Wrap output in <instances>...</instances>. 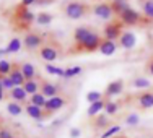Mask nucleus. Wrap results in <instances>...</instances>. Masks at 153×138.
Returning a JSON list of instances; mask_svg holds the SVG:
<instances>
[{
  "instance_id": "obj_37",
  "label": "nucleus",
  "mask_w": 153,
  "mask_h": 138,
  "mask_svg": "<svg viewBox=\"0 0 153 138\" xmlns=\"http://www.w3.org/2000/svg\"><path fill=\"white\" fill-rule=\"evenodd\" d=\"M0 138H16L8 128H0Z\"/></svg>"
},
{
  "instance_id": "obj_34",
  "label": "nucleus",
  "mask_w": 153,
  "mask_h": 138,
  "mask_svg": "<svg viewBox=\"0 0 153 138\" xmlns=\"http://www.w3.org/2000/svg\"><path fill=\"white\" fill-rule=\"evenodd\" d=\"M0 81H2V86H3V89H5L7 93H8L12 88H15L13 83H12V80L8 78V75H7V77H2V78H0Z\"/></svg>"
},
{
  "instance_id": "obj_32",
  "label": "nucleus",
  "mask_w": 153,
  "mask_h": 138,
  "mask_svg": "<svg viewBox=\"0 0 153 138\" xmlns=\"http://www.w3.org/2000/svg\"><path fill=\"white\" fill-rule=\"evenodd\" d=\"M46 72L51 75H59V77L64 78V68H59V67H54L51 63H46Z\"/></svg>"
},
{
  "instance_id": "obj_23",
  "label": "nucleus",
  "mask_w": 153,
  "mask_h": 138,
  "mask_svg": "<svg viewBox=\"0 0 153 138\" xmlns=\"http://www.w3.org/2000/svg\"><path fill=\"white\" fill-rule=\"evenodd\" d=\"M52 20H54V16L51 15V13H47V12H39L38 15H36V23L38 24H42V26H47V24H51L52 23Z\"/></svg>"
},
{
  "instance_id": "obj_17",
  "label": "nucleus",
  "mask_w": 153,
  "mask_h": 138,
  "mask_svg": "<svg viewBox=\"0 0 153 138\" xmlns=\"http://www.w3.org/2000/svg\"><path fill=\"white\" fill-rule=\"evenodd\" d=\"M116 49H117V42L108 41V39H103V41H101V44H100L98 52H101L103 55H112V54L116 52Z\"/></svg>"
},
{
  "instance_id": "obj_19",
  "label": "nucleus",
  "mask_w": 153,
  "mask_h": 138,
  "mask_svg": "<svg viewBox=\"0 0 153 138\" xmlns=\"http://www.w3.org/2000/svg\"><path fill=\"white\" fill-rule=\"evenodd\" d=\"M21 73H23L25 80H34L36 75H38V70H36V67L33 63H28V62H23L21 63Z\"/></svg>"
},
{
  "instance_id": "obj_43",
  "label": "nucleus",
  "mask_w": 153,
  "mask_h": 138,
  "mask_svg": "<svg viewBox=\"0 0 153 138\" xmlns=\"http://www.w3.org/2000/svg\"><path fill=\"white\" fill-rule=\"evenodd\" d=\"M117 138H124V137H117Z\"/></svg>"
},
{
  "instance_id": "obj_33",
  "label": "nucleus",
  "mask_w": 153,
  "mask_h": 138,
  "mask_svg": "<svg viewBox=\"0 0 153 138\" xmlns=\"http://www.w3.org/2000/svg\"><path fill=\"white\" fill-rule=\"evenodd\" d=\"M132 85L135 86V88H148V86H150V81H148L147 78H135L132 81Z\"/></svg>"
},
{
  "instance_id": "obj_28",
  "label": "nucleus",
  "mask_w": 153,
  "mask_h": 138,
  "mask_svg": "<svg viewBox=\"0 0 153 138\" xmlns=\"http://www.w3.org/2000/svg\"><path fill=\"white\" fill-rule=\"evenodd\" d=\"M103 97H104V94L100 93V91H90L88 94H86V101H88L90 104L98 103V101H101Z\"/></svg>"
},
{
  "instance_id": "obj_16",
  "label": "nucleus",
  "mask_w": 153,
  "mask_h": 138,
  "mask_svg": "<svg viewBox=\"0 0 153 138\" xmlns=\"http://www.w3.org/2000/svg\"><path fill=\"white\" fill-rule=\"evenodd\" d=\"M34 20H36V15H33L28 8H25V7H20V8H18V12H16V21H21V23H23V26L31 24Z\"/></svg>"
},
{
  "instance_id": "obj_15",
  "label": "nucleus",
  "mask_w": 153,
  "mask_h": 138,
  "mask_svg": "<svg viewBox=\"0 0 153 138\" xmlns=\"http://www.w3.org/2000/svg\"><path fill=\"white\" fill-rule=\"evenodd\" d=\"M117 44L121 46V47H124V49H132V47L137 44V38H135V34H134V32L124 31L122 34H121V38H119Z\"/></svg>"
},
{
  "instance_id": "obj_9",
  "label": "nucleus",
  "mask_w": 153,
  "mask_h": 138,
  "mask_svg": "<svg viewBox=\"0 0 153 138\" xmlns=\"http://www.w3.org/2000/svg\"><path fill=\"white\" fill-rule=\"evenodd\" d=\"M68 99H65L64 96H54V97H49V99L46 101V106H44V111L49 112V114H54L56 111H59L62 109L64 106H67Z\"/></svg>"
},
{
  "instance_id": "obj_13",
  "label": "nucleus",
  "mask_w": 153,
  "mask_h": 138,
  "mask_svg": "<svg viewBox=\"0 0 153 138\" xmlns=\"http://www.w3.org/2000/svg\"><path fill=\"white\" fill-rule=\"evenodd\" d=\"M8 78L12 80L13 86H23L25 85V77L21 73V63H12V70L8 73Z\"/></svg>"
},
{
  "instance_id": "obj_2",
  "label": "nucleus",
  "mask_w": 153,
  "mask_h": 138,
  "mask_svg": "<svg viewBox=\"0 0 153 138\" xmlns=\"http://www.w3.org/2000/svg\"><path fill=\"white\" fill-rule=\"evenodd\" d=\"M64 15L68 18V20H82V18L88 16L91 13V7L85 2H78V0H74V2L67 3V5L62 8Z\"/></svg>"
},
{
  "instance_id": "obj_24",
  "label": "nucleus",
  "mask_w": 153,
  "mask_h": 138,
  "mask_svg": "<svg viewBox=\"0 0 153 138\" xmlns=\"http://www.w3.org/2000/svg\"><path fill=\"white\" fill-rule=\"evenodd\" d=\"M21 47H23V41L18 39V38H13L12 41L8 42V46L5 47V50H7V54H15L21 49Z\"/></svg>"
},
{
  "instance_id": "obj_40",
  "label": "nucleus",
  "mask_w": 153,
  "mask_h": 138,
  "mask_svg": "<svg viewBox=\"0 0 153 138\" xmlns=\"http://www.w3.org/2000/svg\"><path fill=\"white\" fill-rule=\"evenodd\" d=\"M33 3H36V0H21L20 7H25V8H28V7L33 5Z\"/></svg>"
},
{
  "instance_id": "obj_10",
  "label": "nucleus",
  "mask_w": 153,
  "mask_h": 138,
  "mask_svg": "<svg viewBox=\"0 0 153 138\" xmlns=\"http://www.w3.org/2000/svg\"><path fill=\"white\" fill-rule=\"evenodd\" d=\"M39 57L49 63V62H54V60L59 59V50L52 44H42L39 47Z\"/></svg>"
},
{
  "instance_id": "obj_44",
  "label": "nucleus",
  "mask_w": 153,
  "mask_h": 138,
  "mask_svg": "<svg viewBox=\"0 0 153 138\" xmlns=\"http://www.w3.org/2000/svg\"><path fill=\"white\" fill-rule=\"evenodd\" d=\"M0 120H2V117H0Z\"/></svg>"
},
{
  "instance_id": "obj_29",
  "label": "nucleus",
  "mask_w": 153,
  "mask_h": 138,
  "mask_svg": "<svg viewBox=\"0 0 153 138\" xmlns=\"http://www.w3.org/2000/svg\"><path fill=\"white\" fill-rule=\"evenodd\" d=\"M126 7H127V3H124L122 0H114V2L111 3V8H112V12H114L116 16H117L119 13H121L122 10L126 8Z\"/></svg>"
},
{
  "instance_id": "obj_31",
  "label": "nucleus",
  "mask_w": 153,
  "mask_h": 138,
  "mask_svg": "<svg viewBox=\"0 0 153 138\" xmlns=\"http://www.w3.org/2000/svg\"><path fill=\"white\" fill-rule=\"evenodd\" d=\"M12 70V63L8 60H0V77H7Z\"/></svg>"
},
{
  "instance_id": "obj_36",
  "label": "nucleus",
  "mask_w": 153,
  "mask_h": 138,
  "mask_svg": "<svg viewBox=\"0 0 153 138\" xmlns=\"http://www.w3.org/2000/svg\"><path fill=\"white\" fill-rule=\"evenodd\" d=\"M138 120H140V119H138L137 114H129V115L126 117V122L129 123V125H137Z\"/></svg>"
},
{
  "instance_id": "obj_41",
  "label": "nucleus",
  "mask_w": 153,
  "mask_h": 138,
  "mask_svg": "<svg viewBox=\"0 0 153 138\" xmlns=\"http://www.w3.org/2000/svg\"><path fill=\"white\" fill-rule=\"evenodd\" d=\"M2 78V77H0ZM7 97V94H5V89H3V86H2V81H0V101H3Z\"/></svg>"
},
{
  "instance_id": "obj_8",
  "label": "nucleus",
  "mask_w": 153,
  "mask_h": 138,
  "mask_svg": "<svg viewBox=\"0 0 153 138\" xmlns=\"http://www.w3.org/2000/svg\"><path fill=\"white\" fill-rule=\"evenodd\" d=\"M91 13L96 15L98 18H103V20H109V18L114 16V12L111 8V3H106V2H101V3H96V5L91 7Z\"/></svg>"
},
{
  "instance_id": "obj_6",
  "label": "nucleus",
  "mask_w": 153,
  "mask_h": 138,
  "mask_svg": "<svg viewBox=\"0 0 153 138\" xmlns=\"http://www.w3.org/2000/svg\"><path fill=\"white\" fill-rule=\"evenodd\" d=\"M42 46V36L38 34V32L34 31H28L26 34H25V39H23V47L26 50H36L39 49V47Z\"/></svg>"
},
{
  "instance_id": "obj_38",
  "label": "nucleus",
  "mask_w": 153,
  "mask_h": 138,
  "mask_svg": "<svg viewBox=\"0 0 153 138\" xmlns=\"http://www.w3.org/2000/svg\"><path fill=\"white\" fill-rule=\"evenodd\" d=\"M145 70H147L148 73H150L152 77H153V57H152V59L147 62V65H145Z\"/></svg>"
},
{
  "instance_id": "obj_3",
  "label": "nucleus",
  "mask_w": 153,
  "mask_h": 138,
  "mask_svg": "<svg viewBox=\"0 0 153 138\" xmlns=\"http://www.w3.org/2000/svg\"><path fill=\"white\" fill-rule=\"evenodd\" d=\"M117 18L124 26H142V24H143V20H147L145 16H142L137 10H134L132 7H129V5L119 13Z\"/></svg>"
},
{
  "instance_id": "obj_12",
  "label": "nucleus",
  "mask_w": 153,
  "mask_h": 138,
  "mask_svg": "<svg viewBox=\"0 0 153 138\" xmlns=\"http://www.w3.org/2000/svg\"><path fill=\"white\" fill-rule=\"evenodd\" d=\"M7 97H10L12 101L20 103V104H28V94L23 89V86H15V88H12L7 93Z\"/></svg>"
},
{
  "instance_id": "obj_18",
  "label": "nucleus",
  "mask_w": 153,
  "mask_h": 138,
  "mask_svg": "<svg viewBox=\"0 0 153 138\" xmlns=\"http://www.w3.org/2000/svg\"><path fill=\"white\" fill-rule=\"evenodd\" d=\"M109 97H103L101 101H98V103H93V104H90V107H88V115L90 117H96L98 114H100V111H103L104 107H106V104L109 103Z\"/></svg>"
},
{
  "instance_id": "obj_25",
  "label": "nucleus",
  "mask_w": 153,
  "mask_h": 138,
  "mask_svg": "<svg viewBox=\"0 0 153 138\" xmlns=\"http://www.w3.org/2000/svg\"><path fill=\"white\" fill-rule=\"evenodd\" d=\"M7 111H8L10 115H20L25 109H23V104L15 103V101H10V103L7 104Z\"/></svg>"
},
{
  "instance_id": "obj_30",
  "label": "nucleus",
  "mask_w": 153,
  "mask_h": 138,
  "mask_svg": "<svg viewBox=\"0 0 153 138\" xmlns=\"http://www.w3.org/2000/svg\"><path fill=\"white\" fill-rule=\"evenodd\" d=\"M117 111H119V103H116V101H109L106 104V107H104V112L108 115H114Z\"/></svg>"
},
{
  "instance_id": "obj_7",
  "label": "nucleus",
  "mask_w": 153,
  "mask_h": 138,
  "mask_svg": "<svg viewBox=\"0 0 153 138\" xmlns=\"http://www.w3.org/2000/svg\"><path fill=\"white\" fill-rule=\"evenodd\" d=\"M134 106L138 111H145V109L153 107V93L152 91H143L137 96H134Z\"/></svg>"
},
{
  "instance_id": "obj_5",
  "label": "nucleus",
  "mask_w": 153,
  "mask_h": 138,
  "mask_svg": "<svg viewBox=\"0 0 153 138\" xmlns=\"http://www.w3.org/2000/svg\"><path fill=\"white\" fill-rule=\"evenodd\" d=\"M60 91H62V88L59 83H51L47 80L41 78V81H39V93L44 97L49 99V97H54V96H60Z\"/></svg>"
},
{
  "instance_id": "obj_27",
  "label": "nucleus",
  "mask_w": 153,
  "mask_h": 138,
  "mask_svg": "<svg viewBox=\"0 0 153 138\" xmlns=\"http://www.w3.org/2000/svg\"><path fill=\"white\" fill-rule=\"evenodd\" d=\"M82 73V67H70V68H65L64 70V78L65 80H68V78H74V77H76V75H80Z\"/></svg>"
},
{
  "instance_id": "obj_35",
  "label": "nucleus",
  "mask_w": 153,
  "mask_h": 138,
  "mask_svg": "<svg viewBox=\"0 0 153 138\" xmlns=\"http://www.w3.org/2000/svg\"><path fill=\"white\" fill-rule=\"evenodd\" d=\"M119 132H121V127H119V125L111 127V128H108L106 132L103 133V137H101V138H111L112 135H116V133H119Z\"/></svg>"
},
{
  "instance_id": "obj_22",
  "label": "nucleus",
  "mask_w": 153,
  "mask_h": 138,
  "mask_svg": "<svg viewBox=\"0 0 153 138\" xmlns=\"http://www.w3.org/2000/svg\"><path fill=\"white\" fill-rule=\"evenodd\" d=\"M46 101H47V97H44L41 93H36V94H33V96L28 97V103L33 104V106L41 107V109H44V106H46Z\"/></svg>"
},
{
  "instance_id": "obj_21",
  "label": "nucleus",
  "mask_w": 153,
  "mask_h": 138,
  "mask_svg": "<svg viewBox=\"0 0 153 138\" xmlns=\"http://www.w3.org/2000/svg\"><path fill=\"white\" fill-rule=\"evenodd\" d=\"M142 12L147 20L153 21V0H142Z\"/></svg>"
},
{
  "instance_id": "obj_26",
  "label": "nucleus",
  "mask_w": 153,
  "mask_h": 138,
  "mask_svg": "<svg viewBox=\"0 0 153 138\" xmlns=\"http://www.w3.org/2000/svg\"><path fill=\"white\" fill-rule=\"evenodd\" d=\"M109 125V122H108V117L106 115H103V114H98L96 115V119H94V122H93V127L94 128H104V127H108Z\"/></svg>"
},
{
  "instance_id": "obj_42",
  "label": "nucleus",
  "mask_w": 153,
  "mask_h": 138,
  "mask_svg": "<svg viewBox=\"0 0 153 138\" xmlns=\"http://www.w3.org/2000/svg\"><path fill=\"white\" fill-rule=\"evenodd\" d=\"M5 54H7V50H5V49H0V57H3Z\"/></svg>"
},
{
  "instance_id": "obj_39",
  "label": "nucleus",
  "mask_w": 153,
  "mask_h": 138,
  "mask_svg": "<svg viewBox=\"0 0 153 138\" xmlns=\"http://www.w3.org/2000/svg\"><path fill=\"white\" fill-rule=\"evenodd\" d=\"M80 135H82L80 128H72L70 130V138H80Z\"/></svg>"
},
{
  "instance_id": "obj_20",
  "label": "nucleus",
  "mask_w": 153,
  "mask_h": 138,
  "mask_svg": "<svg viewBox=\"0 0 153 138\" xmlns=\"http://www.w3.org/2000/svg\"><path fill=\"white\" fill-rule=\"evenodd\" d=\"M39 81H41V78H38V80H28V81H25V85H23V89L26 91L28 96H33V94H36V93H39Z\"/></svg>"
},
{
  "instance_id": "obj_11",
  "label": "nucleus",
  "mask_w": 153,
  "mask_h": 138,
  "mask_svg": "<svg viewBox=\"0 0 153 138\" xmlns=\"http://www.w3.org/2000/svg\"><path fill=\"white\" fill-rule=\"evenodd\" d=\"M25 111H26V114L30 115L31 119H34V120H38V122L44 120L47 115H51L49 112H46V111H44V109L38 107V106H33V104H30V103L25 104Z\"/></svg>"
},
{
  "instance_id": "obj_14",
  "label": "nucleus",
  "mask_w": 153,
  "mask_h": 138,
  "mask_svg": "<svg viewBox=\"0 0 153 138\" xmlns=\"http://www.w3.org/2000/svg\"><path fill=\"white\" fill-rule=\"evenodd\" d=\"M124 89V80H114V81H111L109 85L106 86V89H104V97H109L111 99L112 96H117V94H121Z\"/></svg>"
},
{
  "instance_id": "obj_4",
  "label": "nucleus",
  "mask_w": 153,
  "mask_h": 138,
  "mask_svg": "<svg viewBox=\"0 0 153 138\" xmlns=\"http://www.w3.org/2000/svg\"><path fill=\"white\" fill-rule=\"evenodd\" d=\"M122 26L124 24L121 23V21H109V23L104 26V30H103V39H108V41H114V42H117L119 41V38H121V34H122Z\"/></svg>"
},
{
  "instance_id": "obj_1",
  "label": "nucleus",
  "mask_w": 153,
  "mask_h": 138,
  "mask_svg": "<svg viewBox=\"0 0 153 138\" xmlns=\"http://www.w3.org/2000/svg\"><path fill=\"white\" fill-rule=\"evenodd\" d=\"M103 38L91 26H78L74 31V44L68 54H91L100 49Z\"/></svg>"
}]
</instances>
